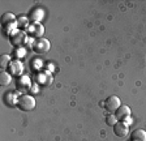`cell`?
<instances>
[{"label": "cell", "instance_id": "cell-5", "mask_svg": "<svg viewBox=\"0 0 146 141\" xmlns=\"http://www.w3.org/2000/svg\"><path fill=\"white\" fill-rule=\"evenodd\" d=\"M120 106H121V103H120V98L117 95H110L104 102V110L108 114H115Z\"/></svg>", "mask_w": 146, "mask_h": 141}, {"label": "cell", "instance_id": "cell-13", "mask_svg": "<svg viewBox=\"0 0 146 141\" xmlns=\"http://www.w3.org/2000/svg\"><path fill=\"white\" fill-rule=\"evenodd\" d=\"M44 17V11L40 9V8H35V9L31 11L30 13V20L33 22H40V20Z\"/></svg>", "mask_w": 146, "mask_h": 141}, {"label": "cell", "instance_id": "cell-8", "mask_svg": "<svg viewBox=\"0 0 146 141\" xmlns=\"http://www.w3.org/2000/svg\"><path fill=\"white\" fill-rule=\"evenodd\" d=\"M8 70L12 76H22V72H24V64H22L20 60L15 59V60L11 61V64L8 65Z\"/></svg>", "mask_w": 146, "mask_h": 141}, {"label": "cell", "instance_id": "cell-21", "mask_svg": "<svg viewBox=\"0 0 146 141\" xmlns=\"http://www.w3.org/2000/svg\"><path fill=\"white\" fill-rule=\"evenodd\" d=\"M34 42H35V39H34V38H30V37H29V39H27V42H26V47H30V49H33Z\"/></svg>", "mask_w": 146, "mask_h": 141}, {"label": "cell", "instance_id": "cell-4", "mask_svg": "<svg viewBox=\"0 0 146 141\" xmlns=\"http://www.w3.org/2000/svg\"><path fill=\"white\" fill-rule=\"evenodd\" d=\"M31 80L30 77L26 76V74H22V76H20L17 78V81H16V89H17V92H20L21 94H27V92H30L31 89Z\"/></svg>", "mask_w": 146, "mask_h": 141}, {"label": "cell", "instance_id": "cell-6", "mask_svg": "<svg viewBox=\"0 0 146 141\" xmlns=\"http://www.w3.org/2000/svg\"><path fill=\"white\" fill-rule=\"evenodd\" d=\"M35 78H36V84H38V85H42V86L51 85L52 80H54V78H52V73L48 72V70H46V69L38 72L36 76H35Z\"/></svg>", "mask_w": 146, "mask_h": 141}, {"label": "cell", "instance_id": "cell-17", "mask_svg": "<svg viewBox=\"0 0 146 141\" xmlns=\"http://www.w3.org/2000/svg\"><path fill=\"white\" fill-rule=\"evenodd\" d=\"M11 61H12V56L9 55V54H3V55L0 56V65H1V69L8 68V65L11 64Z\"/></svg>", "mask_w": 146, "mask_h": 141}, {"label": "cell", "instance_id": "cell-20", "mask_svg": "<svg viewBox=\"0 0 146 141\" xmlns=\"http://www.w3.org/2000/svg\"><path fill=\"white\" fill-rule=\"evenodd\" d=\"M25 55H26V50H25L24 47H18V49H16V51H15V58L17 59V60H20L21 58H24Z\"/></svg>", "mask_w": 146, "mask_h": 141}, {"label": "cell", "instance_id": "cell-24", "mask_svg": "<svg viewBox=\"0 0 146 141\" xmlns=\"http://www.w3.org/2000/svg\"><path fill=\"white\" fill-rule=\"evenodd\" d=\"M36 88H38V84H34V85H31V89H30V92L36 93V92H38V89H36Z\"/></svg>", "mask_w": 146, "mask_h": 141}, {"label": "cell", "instance_id": "cell-7", "mask_svg": "<svg viewBox=\"0 0 146 141\" xmlns=\"http://www.w3.org/2000/svg\"><path fill=\"white\" fill-rule=\"evenodd\" d=\"M50 47H51V45H50L48 39H46V38H39V39H35L33 50H34V52H36V54H46V52H48Z\"/></svg>", "mask_w": 146, "mask_h": 141}, {"label": "cell", "instance_id": "cell-3", "mask_svg": "<svg viewBox=\"0 0 146 141\" xmlns=\"http://www.w3.org/2000/svg\"><path fill=\"white\" fill-rule=\"evenodd\" d=\"M26 34L30 38H34V39L43 38V34H44V26H43L40 22H31V24L29 25V28L26 29Z\"/></svg>", "mask_w": 146, "mask_h": 141}, {"label": "cell", "instance_id": "cell-14", "mask_svg": "<svg viewBox=\"0 0 146 141\" xmlns=\"http://www.w3.org/2000/svg\"><path fill=\"white\" fill-rule=\"evenodd\" d=\"M12 81V74L9 72H5V70H1L0 73V85L1 86H8Z\"/></svg>", "mask_w": 146, "mask_h": 141}, {"label": "cell", "instance_id": "cell-1", "mask_svg": "<svg viewBox=\"0 0 146 141\" xmlns=\"http://www.w3.org/2000/svg\"><path fill=\"white\" fill-rule=\"evenodd\" d=\"M27 39H29V35L26 34V31L20 30V29L15 30L9 35V42H11V45H12L13 47H16V49L26 46Z\"/></svg>", "mask_w": 146, "mask_h": 141}, {"label": "cell", "instance_id": "cell-19", "mask_svg": "<svg viewBox=\"0 0 146 141\" xmlns=\"http://www.w3.org/2000/svg\"><path fill=\"white\" fill-rule=\"evenodd\" d=\"M117 122H119V120H117V118H116L115 114H108V115H107V118H106V123L108 124V126L113 127Z\"/></svg>", "mask_w": 146, "mask_h": 141}, {"label": "cell", "instance_id": "cell-16", "mask_svg": "<svg viewBox=\"0 0 146 141\" xmlns=\"http://www.w3.org/2000/svg\"><path fill=\"white\" fill-rule=\"evenodd\" d=\"M17 25H18V29H20V30L25 29V31H26V29L29 28V25H30V22H29V19H27L26 16H20L17 19Z\"/></svg>", "mask_w": 146, "mask_h": 141}, {"label": "cell", "instance_id": "cell-11", "mask_svg": "<svg viewBox=\"0 0 146 141\" xmlns=\"http://www.w3.org/2000/svg\"><path fill=\"white\" fill-rule=\"evenodd\" d=\"M18 98H20V95L17 94V93H12L9 92L5 94V103L8 104V106H17V102H18Z\"/></svg>", "mask_w": 146, "mask_h": 141}, {"label": "cell", "instance_id": "cell-12", "mask_svg": "<svg viewBox=\"0 0 146 141\" xmlns=\"http://www.w3.org/2000/svg\"><path fill=\"white\" fill-rule=\"evenodd\" d=\"M131 141H146V131L136 129L131 133Z\"/></svg>", "mask_w": 146, "mask_h": 141}, {"label": "cell", "instance_id": "cell-15", "mask_svg": "<svg viewBox=\"0 0 146 141\" xmlns=\"http://www.w3.org/2000/svg\"><path fill=\"white\" fill-rule=\"evenodd\" d=\"M16 20L17 19L15 17L13 13L5 12L3 16H1V26H5V25H8V24H12V22H15Z\"/></svg>", "mask_w": 146, "mask_h": 141}, {"label": "cell", "instance_id": "cell-18", "mask_svg": "<svg viewBox=\"0 0 146 141\" xmlns=\"http://www.w3.org/2000/svg\"><path fill=\"white\" fill-rule=\"evenodd\" d=\"M31 68H34V70H43V61L40 59H35V60L31 61Z\"/></svg>", "mask_w": 146, "mask_h": 141}, {"label": "cell", "instance_id": "cell-22", "mask_svg": "<svg viewBox=\"0 0 146 141\" xmlns=\"http://www.w3.org/2000/svg\"><path fill=\"white\" fill-rule=\"evenodd\" d=\"M46 70H48V72H51V73H52V72L55 70V65H52L51 63H50V64H47V65H46Z\"/></svg>", "mask_w": 146, "mask_h": 141}, {"label": "cell", "instance_id": "cell-9", "mask_svg": "<svg viewBox=\"0 0 146 141\" xmlns=\"http://www.w3.org/2000/svg\"><path fill=\"white\" fill-rule=\"evenodd\" d=\"M113 132L117 137H127L129 133V126L125 124L124 122H117L113 126Z\"/></svg>", "mask_w": 146, "mask_h": 141}, {"label": "cell", "instance_id": "cell-10", "mask_svg": "<svg viewBox=\"0 0 146 141\" xmlns=\"http://www.w3.org/2000/svg\"><path fill=\"white\" fill-rule=\"evenodd\" d=\"M115 115H116V118H117V120L119 122H123V120L125 119V118H128V116H131V108L128 107L127 104H124V106H120V107L116 110V112H115Z\"/></svg>", "mask_w": 146, "mask_h": 141}, {"label": "cell", "instance_id": "cell-23", "mask_svg": "<svg viewBox=\"0 0 146 141\" xmlns=\"http://www.w3.org/2000/svg\"><path fill=\"white\" fill-rule=\"evenodd\" d=\"M123 122H124V123H125V124H128V126H131L132 123H133V119H132V118H131V116H128V118H125V119H124V120H123Z\"/></svg>", "mask_w": 146, "mask_h": 141}, {"label": "cell", "instance_id": "cell-2", "mask_svg": "<svg viewBox=\"0 0 146 141\" xmlns=\"http://www.w3.org/2000/svg\"><path fill=\"white\" fill-rule=\"evenodd\" d=\"M17 107L21 111H31L35 107V98L30 94H21L17 102Z\"/></svg>", "mask_w": 146, "mask_h": 141}]
</instances>
